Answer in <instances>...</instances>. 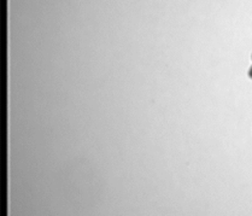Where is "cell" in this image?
Instances as JSON below:
<instances>
[{
    "label": "cell",
    "mask_w": 252,
    "mask_h": 216,
    "mask_svg": "<svg viewBox=\"0 0 252 216\" xmlns=\"http://www.w3.org/2000/svg\"><path fill=\"white\" fill-rule=\"evenodd\" d=\"M249 76H250L252 79V66L250 68V70H249Z\"/></svg>",
    "instance_id": "1"
}]
</instances>
